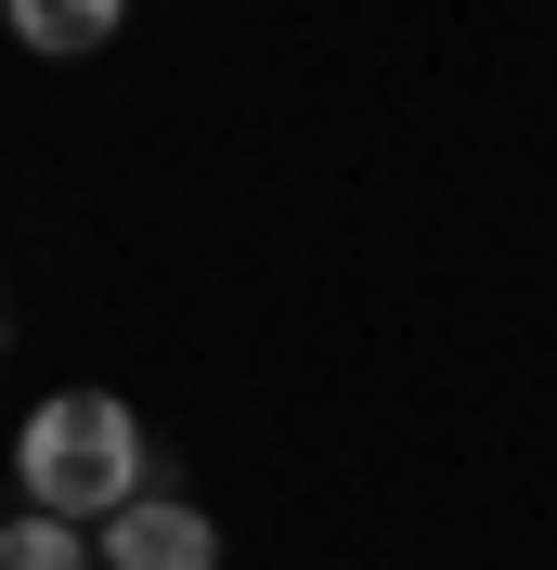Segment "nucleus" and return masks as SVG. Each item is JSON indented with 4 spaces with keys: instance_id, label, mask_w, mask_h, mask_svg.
I'll use <instances>...</instances> for the list:
<instances>
[{
    "instance_id": "obj_5",
    "label": "nucleus",
    "mask_w": 557,
    "mask_h": 570,
    "mask_svg": "<svg viewBox=\"0 0 557 570\" xmlns=\"http://www.w3.org/2000/svg\"><path fill=\"white\" fill-rule=\"evenodd\" d=\"M0 337H13V312H0Z\"/></svg>"
},
{
    "instance_id": "obj_1",
    "label": "nucleus",
    "mask_w": 557,
    "mask_h": 570,
    "mask_svg": "<svg viewBox=\"0 0 557 570\" xmlns=\"http://www.w3.org/2000/svg\"><path fill=\"white\" fill-rule=\"evenodd\" d=\"M13 466H27L39 519H117V505L156 493V454H143V415L117 390H52L13 428Z\"/></svg>"
},
{
    "instance_id": "obj_3",
    "label": "nucleus",
    "mask_w": 557,
    "mask_h": 570,
    "mask_svg": "<svg viewBox=\"0 0 557 570\" xmlns=\"http://www.w3.org/2000/svg\"><path fill=\"white\" fill-rule=\"evenodd\" d=\"M0 13H13V39H27V52H105L130 0H0Z\"/></svg>"
},
{
    "instance_id": "obj_2",
    "label": "nucleus",
    "mask_w": 557,
    "mask_h": 570,
    "mask_svg": "<svg viewBox=\"0 0 557 570\" xmlns=\"http://www.w3.org/2000/svg\"><path fill=\"white\" fill-rule=\"evenodd\" d=\"M105 570H221V519L182 493H143L105 519Z\"/></svg>"
},
{
    "instance_id": "obj_4",
    "label": "nucleus",
    "mask_w": 557,
    "mask_h": 570,
    "mask_svg": "<svg viewBox=\"0 0 557 570\" xmlns=\"http://www.w3.org/2000/svg\"><path fill=\"white\" fill-rule=\"evenodd\" d=\"M91 558H105V544H78V519H39V505L0 519V570H91Z\"/></svg>"
}]
</instances>
